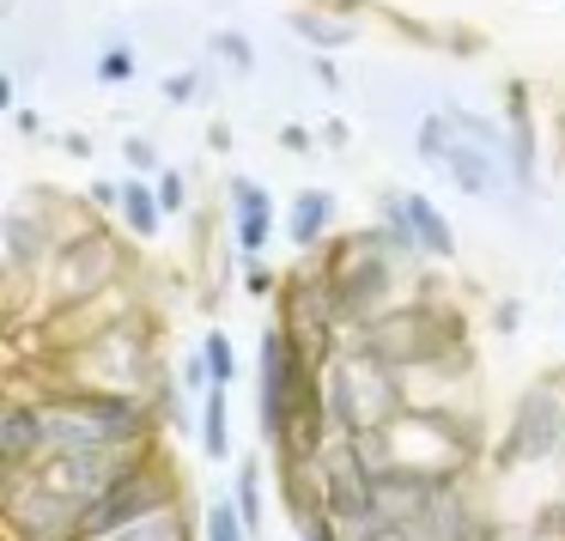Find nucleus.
Masks as SVG:
<instances>
[{
  "mask_svg": "<svg viewBox=\"0 0 565 541\" xmlns=\"http://www.w3.org/2000/svg\"><path fill=\"white\" fill-rule=\"evenodd\" d=\"M414 147H419V165H426V171H438L450 189H462V195H475V201H492V195H504V189H516L511 135L480 110H462V104L426 110L414 128Z\"/></svg>",
  "mask_w": 565,
  "mask_h": 541,
  "instance_id": "f257e3e1",
  "label": "nucleus"
},
{
  "mask_svg": "<svg viewBox=\"0 0 565 541\" xmlns=\"http://www.w3.org/2000/svg\"><path fill=\"white\" fill-rule=\"evenodd\" d=\"M359 341L365 353H377L383 365H395L402 378L419 371H468V322L450 298H414V305L390 310L383 322H371L365 335H341Z\"/></svg>",
  "mask_w": 565,
  "mask_h": 541,
  "instance_id": "f03ea898",
  "label": "nucleus"
},
{
  "mask_svg": "<svg viewBox=\"0 0 565 541\" xmlns=\"http://www.w3.org/2000/svg\"><path fill=\"white\" fill-rule=\"evenodd\" d=\"M317 395L329 438H365V432H383L390 420L407 414V378L383 365L377 353H365L359 341H341V353L322 365Z\"/></svg>",
  "mask_w": 565,
  "mask_h": 541,
  "instance_id": "7ed1b4c3",
  "label": "nucleus"
},
{
  "mask_svg": "<svg viewBox=\"0 0 565 541\" xmlns=\"http://www.w3.org/2000/svg\"><path fill=\"white\" fill-rule=\"evenodd\" d=\"M164 378L159 365V341H152V322H116L104 329L98 341L74 347V353L55 359L50 371V390L43 395H67V390H98V395H147L152 383Z\"/></svg>",
  "mask_w": 565,
  "mask_h": 541,
  "instance_id": "20e7f679",
  "label": "nucleus"
},
{
  "mask_svg": "<svg viewBox=\"0 0 565 541\" xmlns=\"http://www.w3.org/2000/svg\"><path fill=\"white\" fill-rule=\"evenodd\" d=\"M317 383H322V365H310L305 347L286 335V322H268L262 329V359H256V426H262V444L274 456L322 407Z\"/></svg>",
  "mask_w": 565,
  "mask_h": 541,
  "instance_id": "39448f33",
  "label": "nucleus"
},
{
  "mask_svg": "<svg viewBox=\"0 0 565 541\" xmlns=\"http://www.w3.org/2000/svg\"><path fill=\"white\" fill-rule=\"evenodd\" d=\"M377 438L390 450V463L402 475H419V480H468L480 463V432L462 407L456 414H419V407H407Z\"/></svg>",
  "mask_w": 565,
  "mask_h": 541,
  "instance_id": "423d86ee",
  "label": "nucleus"
},
{
  "mask_svg": "<svg viewBox=\"0 0 565 541\" xmlns=\"http://www.w3.org/2000/svg\"><path fill=\"white\" fill-rule=\"evenodd\" d=\"M565 450V378L559 365L541 371L523 395L504 414V432L492 444V475H511V468H559Z\"/></svg>",
  "mask_w": 565,
  "mask_h": 541,
  "instance_id": "0eeeda50",
  "label": "nucleus"
},
{
  "mask_svg": "<svg viewBox=\"0 0 565 541\" xmlns=\"http://www.w3.org/2000/svg\"><path fill=\"white\" fill-rule=\"evenodd\" d=\"M128 274H135V256H128V244L110 232V225H92V232L74 237V244H67L62 256L50 262V274H43V286H38L43 322H50L55 310H74V305H92V298H104L110 286H122Z\"/></svg>",
  "mask_w": 565,
  "mask_h": 541,
  "instance_id": "6e6552de",
  "label": "nucleus"
},
{
  "mask_svg": "<svg viewBox=\"0 0 565 541\" xmlns=\"http://www.w3.org/2000/svg\"><path fill=\"white\" fill-rule=\"evenodd\" d=\"M171 505H183V475H177V463H171L164 450H152L147 463L135 468V475H122V480H116V487L86 511V541H116L122 529L147 523V517L171 511Z\"/></svg>",
  "mask_w": 565,
  "mask_h": 541,
  "instance_id": "1a4fd4ad",
  "label": "nucleus"
},
{
  "mask_svg": "<svg viewBox=\"0 0 565 541\" xmlns=\"http://www.w3.org/2000/svg\"><path fill=\"white\" fill-rule=\"evenodd\" d=\"M7 529L13 541H86V505L50 487L38 468H7Z\"/></svg>",
  "mask_w": 565,
  "mask_h": 541,
  "instance_id": "9d476101",
  "label": "nucleus"
},
{
  "mask_svg": "<svg viewBox=\"0 0 565 541\" xmlns=\"http://www.w3.org/2000/svg\"><path fill=\"white\" fill-rule=\"evenodd\" d=\"M225 225H232V250L244 262H262L274 244V225H280V208H274L268 183L262 177H225Z\"/></svg>",
  "mask_w": 565,
  "mask_h": 541,
  "instance_id": "9b49d317",
  "label": "nucleus"
},
{
  "mask_svg": "<svg viewBox=\"0 0 565 541\" xmlns=\"http://www.w3.org/2000/svg\"><path fill=\"white\" fill-rule=\"evenodd\" d=\"M504 135H511V177L516 195H529L541 177V152H535V104H529L523 79H504Z\"/></svg>",
  "mask_w": 565,
  "mask_h": 541,
  "instance_id": "f8f14e48",
  "label": "nucleus"
},
{
  "mask_svg": "<svg viewBox=\"0 0 565 541\" xmlns=\"http://www.w3.org/2000/svg\"><path fill=\"white\" fill-rule=\"evenodd\" d=\"M0 456H7V468H38L43 463V395L19 390L13 402L0 407Z\"/></svg>",
  "mask_w": 565,
  "mask_h": 541,
  "instance_id": "ddd939ff",
  "label": "nucleus"
},
{
  "mask_svg": "<svg viewBox=\"0 0 565 541\" xmlns=\"http://www.w3.org/2000/svg\"><path fill=\"white\" fill-rule=\"evenodd\" d=\"M280 19H286L292 38L310 43V55H334V50H347V43L359 38V19L341 13V7H322V0H292Z\"/></svg>",
  "mask_w": 565,
  "mask_h": 541,
  "instance_id": "4468645a",
  "label": "nucleus"
},
{
  "mask_svg": "<svg viewBox=\"0 0 565 541\" xmlns=\"http://www.w3.org/2000/svg\"><path fill=\"white\" fill-rule=\"evenodd\" d=\"M334 208H341V201H334L322 183L292 189V201H286V237H292V250H322V244H329Z\"/></svg>",
  "mask_w": 565,
  "mask_h": 541,
  "instance_id": "2eb2a0df",
  "label": "nucleus"
},
{
  "mask_svg": "<svg viewBox=\"0 0 565 541\" xmlns=\"http://www.w3.org/2000/svg\"><path fill=\"white\" fill-rule=\"evenodd\" d=\"M407 220H414V237H419V256H426V262H438V268H450V262L462 256V244H456V225H450V213H444L431 195H419V189H407Z\"/></svg>",
  "mask_w": 565,
  "mask_h": 541,
  "instance_id": "dca6fc26",
  "label": "nucleus"
},
{
  "mask_svg": "<svg viewBox=\"0 0 565 541\" xmlns=\"http://www.w3.org/2000/svg\"><path fill=\"white\" fill-rule=\"evenodd\" d=\"M116 220L128 225V237H135V244H152V237H159V225H164L159 189H152L147 177H135V183L122 189V213H116Z\"/></svg>",
  "mask_w": 565,
  "mask_h": 541,
  "instance_id": "f3484780",
  "label": "nucleus"
},
{
  "mask_svg": "<svg viewBox=\"0 0 565 541\" xmlns=\"http://www.w3.org/2000/svg\"><path fill=\"white\" fill-rule=\"evenodd\" d=\"M371 225H383V237L395 244V256L426 262V256H419V237H414V220H407V189H383V195H377V213H371Z\"/></svg>",
  "mask_w": 565,
  "mask_h": 541,
  "instance_id": "a211bd4d",
  "label": "nucleus"
},
{
  "mask_svg": "<svg viewBox=\"0 0 565 541\" xmlns=\"http://www.w3.org/2000/svg\"><path fill=\"white\" fill-rule=\"evenodd\" d=\"M232 505H237V517H244L249 541H256L262 523H268V499H262V456H244V463H237V475H232Z\"/></svg>",
  "mask_w": 565,
  "mask_h": 541,
  "instance_id": "6ab92c4d",
  "label": "nucleus"
},
{
  "mask_svg": "<svg viewBox=\"0 0 565 541\" xmlns=\"http://www.w3.org/2000/svg\"><path fill=\"white\" fill-rule=\"evenodd\" d=\"M201 456L207 463H225L232 456V390H213L201 402Z\"/></svg>",
  "mask_w": 565,
  "mask_h": 541,
  "instance_id": "aec40b11",
  "label": "nucleus"
},
{
  "mask_svg": "<svg viewBox=\"0 0 565 541\" xmlns=\"http://www.w3.org/2000/svg\"><path fill=\"white\" fill-rule=\"evenodd\" d=\"M116 541H195V511H189V499H183V505H171V511L147 517V523L122 529Z\"/></svg>",
  "mask_w": 565,
  "mask_h": 541,
  "instance_id": "412c9836",
  "label": "nucleus"
},
{
  "mask_svg": "<svg viewBox=\"0 0 565 541\" xmlns=\"http://www.w3.org/2000/svg\"><path fill=\"white\" fill-rule=\"evenodd\" d=\"M207 55H213V62H225V74H237V79L256 74V43H249L244 31H232V25H220L207 38Z\"/></svg>",
  "mask_w": 565,
  "mask_h": 541,
  "instance_id": "4be33fe9",
  "label": "nucleus"
},
{
  "mask_svg": "<svg viewBox=\"0 0 565 541\" xmlns=\"http://www.w3.org/2000/svg\"><path fill=\"white\" fill-rule=\"evenodd\" d=\"M201 541H249V529H244V517H237L232 499L201 505Z\"/></svg>",
  "mask_w": 565,
  "mask_h": 541,
  "instance_id": "5701e85b",
  "label": "nucleus"
},
{
  "mask_svg": "<svg viewBox=\"0 0 565 541\" xmlns=\"http://www.w3.org/2000/svg\"><path fill=\"white\" fill-rule=\"evenodd\" d=\"M177 383H183V395H189V402H207V395L220 390V383H213V365H207V353H201V341L189 347L183 359H177Z\"/></svg>",
  "mask_w": 565,
  "mask_h": 541,
  "instance_id": "b1692460",
  "label": "nucleus"
},
{
  "mask_svg": "<svg viewBox=\"0 0 565 541\" xmlns=\"http://www.w3.org/2000/svg\"><path fill=\"white\" fill-rule=\"evenodd\" d=\"M201 353H207V365H213V383H220V390H232V383H237V347H232V335L207 329V335H201Z\"/></svg>",
  "mask_w": 565,
  "mask_h": 541,
  "instance_id": "393cba45",
  "label": "nucleus"
},
{
  "mask_svg": "<svg viewBox=\"0 0 565 541\" xmlns=\"http://www.w3.org/2000/svg\"><path fill=\"white\" fill-rule=\"evenodd\" d=\"M92 74H98V86H128V79L140 74V55L128 50V43H110V50L92 62Z\"/></svg>",
  "mask_w": 565,
  "mask_h": 541,
  "instance_id": "a878e982",
  "label": "nucleus"
},
{
  "mask_svg": "<svg viewBox=\"0 0 565 541\" xmlns=\"http://www.w3.org/2000/svg\"><path fill=\"white\" fill-rule=\"evenodd\" d=\"M122 159H128V171H135V177L159 183L164 165H159V140H152V135H128V140H122Z\"/></svg>",
  "mask_w": 565,
  "mask_h": 541,
  "instance_id": "bb28decb",
  "label": "nucleus"
},
{
  "mask_svg": "<svg viewBox=\"0 0 565 541\" xmlns=\"http://www.w3.org/2000/svg\"><path fill=\"white\" fill-rule=\"evenodd\" d=\"M159 92H164V104H195L201 92H207V74H201V67H177V74L159 79Z\"/></svg>",
  "mask_w": 565,
  "mask_h": 541,
  "instance_id": "cd10ccee",
  "label": "nucleus"
},
{
  "mask_svg": "<svg viewBox=\"0 0 565 541\" xmlns=\"http://www.w3.org/2000/svg\"><path fill=\"white\" fill-rule=\"evenodd\" d=\"M159 201H164V220L171 213H189V171H159Z\"/></svg>",
  "mask_w": 565,
  "mask_h": 541,
  "instance_id": "c85d7f7f",
  "label": "nucleus"
},
{
  "mask_svg": "<svg viewBox=\"0 0 565 541\" xmlns=\"http://www.w3.org/2000/svg\"><path fill=\"white\" fill-rule=\"evenodd\" d=\"M122 189H128V183H92V189H86L92 213H98V220H104V213H122Z\"/></svg>",
  "mask_w": 565,
  "mask_h": 541,
  "instance_id": "c756f323",
  "label": "nucleus"
},
{
  "mask_svg": "<svg viewBox=\"0 0 565 541\" xmlns=\"http://www.w3.org/2000/svg\"><path fill=\"white\" fill-rule=\"evenodd\" d=\"M523 329V298H499L492 305V335H516Z\"/></svg>",
  "mask_w": 565,
  "mask_h": 541,
  "instance_id": "7c9ffc66",
  "label": "nucleus"
},
{
  "mask_svg": "<svg viewBox=\"0 0 565 541\" xmlns=\"http://www.w3.org/2000/svg\"><path fill=\"white\" fill-rule=\"evenodd\" d=\"M244 286H249V293H256V298H274V293H280V286H286V280H274V274L262 268V262H244Z\"/></svg>",
  "mask_w": 565,
  "mask_h": 541,
  "instance_id": "2f4dec72",
  "label": "nucleus"
},
{
  "mask_svg": "<svg viewBox=\"0 0 565 541\" xmlns=\"http://www.w3.org/2000/svg\"><path fill=\"white\" fill-rule=\"evenodd\" d=\"M310 74H317L322 92H341V67H334L329 55H310Z\"/></svg>",
  "mask_w": 565,
  "mask_h": 541,
  "instance_id": "473e14b6",
  "label": "nucleus"
},
{
  "mask_svg": "<svg viewBox=\"0 0 565 541\" xmlns=\"http://www.w3.org/2000/svg\"><path fill=\"white\" fill-rule=\"evenodd\" d=\"M280 147L286 152H310V147H317V135H310V128H298V123H286L280 128Z\"/></svg>",
  "mask_w": 565,
  "mask_h": 541,
  "instance_id": "72a5a7b5",
  "label": "nucleus"
},
{
  "mask_svg": "<svg viewBox=\"0 0 565 541\" xmlns=\"http://www.w3.org/2000/svg\"><path fill=\"white\" fill-rule=\"evenodd\" d=\"M50 140H55L62 152H74V159H92V140L79 135V128H67V135H50Z\"/></svg>",
  "mask_w": 565,
  "mask_h": 541,
  "instance_id": "f704fd0d",
  "label": "nucleus"
},
{
  "mask_svg": "<svg viewBox=\"0 0 565 541\" xmlns=\"http://www.w3.org/2000/svg\"><path fill=\"white\" fill-rule=\"evenodd\" d=\"M347 140H353V128H347L341 116H329V123H322V147H347Z\"/></svg>",
  "mask_w": 565,
  "mask_h": 541,
  "instance_id": "c9c22d12",
  "label": "nucleus"
},
{
  "mask_svg": "<svg viewBox=\"0 0 565 541\" xmlns=\"http://www.w3.org/2000/svg\"><path fill=\"white\" fill-rule=\"evenodd\" d=\"M13 123H19V135H31V140L43 135V116L31 110V104H19V110H13Z\"/></svg>",
  "mask_w": 565,
  "mask_h": 541,
  "instance_id": "e433bc0d",
  "label": "nucleus"
},
{
  "mask_svg": "<svg viewBox=\"0 0 565 541\" xmlns=\"http://www.w3.org/2000/svg\"><path fill=\"white\" fill-rule=\"evenodd\" d=\"M207 147L213 152H232V123H207Z\"/></svg>",
  "mask_w": 565,
  "mask_h": 541,
  "instance_id": "4c0bfd02",
  "label": "nucleus"
},
{
  "mask_svg": "<svg viewBox=\"0 0 565 541\" xmlns=\"http://www.w3.org/2000/svg\"><path fill=\"white\" fill-rule=\"evenodd\" d=\"M559 480H565V450H559Z\"/></svg>",
  "mask_w": 565,
  "mask_h": 541,
  "instance_id": "58836bf2",
  "label": "nucleus"
},
{
  "mask_svg": "<svg viewBox=\"0 0 565 541\" xmlns=\"http://www.w3.org/2000/svg\"><path fill=\"white\" fill-rule=\"evenodd\" d=\"M286 541H298V535H286Z\"/></svg>",
  "mask_w": 565,
  "mask_h": 541,
  "instance_id": "ea45409f",
  "label": "nucleus"
}]
</instances>
